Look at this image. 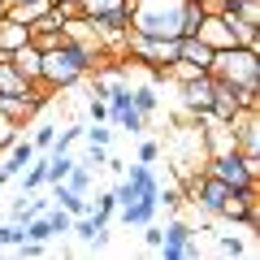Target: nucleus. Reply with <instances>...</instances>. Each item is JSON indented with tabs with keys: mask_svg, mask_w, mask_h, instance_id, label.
<instances>
[{
	"mask_svg": "<svg viewBox=\"0 0 260 260\" xmlns=\"http://www.w3.org/2000/svg\"><path fill=\"white\" fill-rule=\"evenodd\" d=\"M87 117H91V121H109V104L91 95V104H87Z\"/></svg>",
	"mask_w": 260,
	"mask_h": 260,
	"instance_id": "c85d7f7f",
	"label": "nucleus"
},
{
	"mask_svg": "<svg viewBox=\"0 0 260 260\" xmlns=\"http://www.w3.org/2000/svg\"><path fill=\"white\" fill-rule=\"evenodd\" d=\"M204 174H213V178H221L225 186H251L256 182V174L247 169V156H243L239 148H230V152H213V156L204 160Z\"/></svg>",
	"mask_w": 260,
	"mask_h": 260,
	"instance_id": "20e7f679",
	"label": "nucleus"
},
{
	"mask_svg": "<svg viewBox=\"0 0 260 260\" xmlns=\"http://www.w3.org/2000/svg\"><path fill=\"white\" fill-rule=\"evenodd\" d=\"M113 213H117V195H113V191H104V195H95V200H91V217L113 221Z\"/></svg>",
	"mask_w": 260,
	"mask_h": 260,
	"instance_id": "412c9836",
	"label": "nucleus"
},
{
	"mask_svg": "<svg viewBox=\"0 0 260 260\" xmlns=\"http://www.w3.org/2000/svg\"><path fill=\"white\" fill-rule=\"evenodd\" d=\"M44 217H48V225H52V234H70V225H74V217L65 213L61 204H56V208H48Z\"/></svg>",
	"mask_w": 260,
	"mask_h": 260,
	"instance_id": "5701e85b",
	"label": "nucleus"
},
{
	"mask_svg": "<svg viewBox=\"0 0 260 260\" xmlns=\"http://www.w3.org/2000/svg\"><path fill=\"white\" fill-rule=\"evenodd\" d=\"M113 195H117V208L121 204H135V200H156V195H160V178L152 174V165L139 160V165H130L126 182H121Z\"/></svg>",
	"mask_w": 260,
	"mask_h": 260,
	"instance_id": "39448f33",
	"label": "nucleus"
},
{
	"mask_svg": "<svg viewBox=\"0 0 260 260\" xmlns=\"http://www.w3.org/2000/svg\"><path fill=\"white\" fill-rule=\"evenodd\" d=\"M204 13H208V5H200V0H186V5H182V30H178V39L195 35V30H200V22H204Z\"/></svg>",
	"mask_w": 260,
	"mask_h": 260,
	"instance_id": "f3484780",
	"label": "nucleus"
},
{
	"mask_svg": "<svg viewBox=\"0 0 260 260\" xmlns=\"http://www.w3.org/2000/svg\"><path fill=\"white\" fill-rule=\"evenodd\" d=\"M156 156H160V143H156V139H143V143H139V160H143V165H152Z\"/></svg>",
	"mask_w": 260,
	"mask_h": 260,
	"instance_id": "cd10ccee",
	"label": "nucleus"
},
{
	"mask_svg": "<svg viewBox=\"0 0 260 260\" xmlns=\"http://www.w3.org/2000/svg\"><path fill=\"white\" fill-rule=\"evenodd\" d=\"M126 0H78V13L83 18H95V13H109V9H121Z\"/></svg>",
	"mask_w": 260,
	"mask_h": 260,
	"instance_id": "4be33fe9",
	"label": "nucleus"
},
{
	"mask_svg": "<svg viewBox=\"0 0 260 260\" xmlns=\"http://www.w3.org/2000/svg\"><path fill=\"white\" fill-rule=\"evenodd\" d=\"M70 234H78V239H83V243H91V247H104V243H109V221H100V217L83 213V217H74Z\"/></svg>",
	"mask_w": 260,
	"mask_h": 260,
	"instance_id": "9b49d317",
	"label": "nucleus"
},
{
	"mask_svg": "<svg viewBox=\"0 0 260 260\" xmlns=\"http://www.w3.org/2000/svg\"><path fill=\"white\" fill-rule=\"evenodd\" d=\"M39 56H44V52H39L35 44H22L18 52H9V61L18 65V70H22V74L30 78V83H39Z\"/></svg>",
	"mask_w": 260,
	"mask_h": 260,
	"instance_id": "4468645a",
	"label": "nucleus"
},
{
	"mask_svg": "<svg viewBox=\"0 0 260 260\" xmlns=\"http://www.w3.org/2000/svg\"><path fill=\"white\" fill-rule=\"evenodd\" d=\"M109 126H117V130H130V135H143V130H148V117H143V113L135 109V104H130V109L113 113V117H109Z\"/></svg>",
	"mask_w": 260,
	"mask_h": 260,
	"instance_id": "dca6fc26",
	"label": "nucleus"
},
{
	"mask_svg": "<svg viewBox=\"0 0 260 260\" xmlns=\"http://www.w3.org/2000/svg\"><path fill=\"white\" fill-rule=\"evenodd\" d=\"M0 5H26V0H0Z\"/></svg>",
	"mask_w": 260,
	"mask_h": 260,
	"instance_id": "c756f323",
	"label": "nucleus"
},
{
	"mask_svg": "<svg viewBox=\"0 0 260 260\" xmlns=\"http://www.w3.org/2000/svg\"><path fill=\"white\" fill-rule=\"evenodd\" d=\"M178 61H186V65H195V70H213V48L204 44L200 35H186V39H178Z\"/></svg>",
	"mask_w": 260,
	"mask_h": 260,
	"instance_id": "1a4fd4ad",
	"label": "nucleus"
},
{
	"mask_svg": "<svg viewBox=\"0 0 260 260\" xmlns=\"http://www.w3.org/2000/svg\"><path fill=\"white\" fill-rule=\"evenodd\" d=\"M208 74L221 78V83H234V87H260V52H251L243 44L221 48V52H213V70Z\"/></svg>",
	"mask_w": 260,
	"mask_h": 260,
	"instance_id": "f03ea898",
	"label": "nucleus"
},
{
	"mask_svg": "<svg viewBox=\"0 0 260 260\" xmlns=\"http://www.w3.org/2000/svg\"><path fill=\"white\" fill-rule=\"evenodd\" d=\"M243 87H234V83H221V78H213V109H208V117H217V121H230L234 113H243Z\"/></svg>",
	"mask_w": 260,
	"mask_h": 260,
	"instance_id": "6e6552de",
	"label": "nucleus"
},
{
	"mask_svg": "<svg viewBox=\"0 0 260 260\" xmlns=\"http://www.w3.org/2000/svg\"><path fill=\"white\" fill-rule=\"evenodd\" d=\"M130 100H135V109H139L143 117H152V113L160 109V95H156V87H130Z\"/></svg>",
	"mask_w": 260,
	"mask_h": 260,
	"instance_id": "6ab92c4d",
	"label": "nucleus"
},
{
	"mask_svg": "<svg viewBox=\"0 0 260 260\" xmlns=\"http://www.w3.org/2000/svg\"><path fill=\"white\" fill-rule=\"evenodd\" d=\"M178 91H182V109L191 121L208 117V109H213V74H195L186 78V83H178Z\"/></svg>",
	"mask_w": 260,
	"mask_h": 260,
	"instance_id": "423d86ee",
	"label": "nucleus"
},
{
	"mask_svg": "<svg viewBox=\"0 0 260 260\" xmlns=\"http://www.w3.org/2000/svg\"><path fill=\"white\" fill-rule=\"evenodd\" d=\"M186 0H130V30L152 39H178Z\"/></svg>",
	"mask_w": 260,
	"mask_h": 260,
	"instance_id": "f257e3e1",
	"label": "nucleus"
},
{
	"mask_svg": "<svg viewBox=\"0 0 260 260\" xmlns=\"http://www.w3.org/2000/svg\"><path fill=\"white\" fill-rule=\"evenodd\" d=\"M200 5H208V0H200Z\"/></svg>",
	"mask_w": 260,
	"mask_h": 260,
	"instance_id": "7c9ffc66",
	"label": "nucleus"
},
{
	"mask_svg": "<svg viewBox=\"0 0 260 260\" xmlns=\"http://www.w3.org/2000/svg\"><path fill=\"white\" fill-rule=\"evenodd\" d=\"M91 182H95V169L74 160V169L65 174V186H70V191H78V195H87V191H91Z\"/></svg>",
	"mask_w": 260,
	"mask_h": 260,
	"instance_id": "a211bd4d",
	"label": "nucleus"
},
{
	"mask_svg": "<svg viewBox=\"0 0 260 260\" xmlns=\"http://www.w3.org/2000/svg\"><path fill=\"white\" fill-rule=\"evenodd\" d=\"M195 234H200V230H195L191 221H182V217H169V221L160 225V247H156V251H160L165 260H195L200 251H204Z\"/></svg>",
	"mask_w": 260,
	"mask_h": 260,
	"instance_id": "7ed1b4c3",
	"label": "nucleus"
},
{
	"mask_svg": "<svg viewBox=\"0 0 260 260\" xmlns=\"http://www.w3.org/2000/svg\"><path fill=\"white\" fill-rule=\"evenodd\" d=\"M48 186V152L39 156L35 152V160L26 165V178H22V195H30V191H44Z\"/></svg>",
	"mask_w": 260,
	"mask_h": 260,
	"instance_id": "2eb2a0df",
	"label": "nucleus"
},
{
	"mask_svg": "<svg viewBox=\"0 0 260 260\" xmlns=\"http://www.w3.org/2000/svg\"><path fill=\"white\" fill-rule=\"evenodd\" d=\"M52 139H56V126H35V139H30V143H35V152H48Z\"/></svg>",
	"mask_w": 260,
	"mask_h": 260,
	"instance_id": "393cba45",
	"label": "nucleus"
},
{
	"mask_svg": "<svg viewBox=\"0 0 260 260\" xmlns=\"http://www.w3.org/2000/svg\"><path fill=\"white\" fill-rule=\"evenodd\" d=\"M195 35L204 39L213 52H221V48H234V44H239V26H234V22H225L221 13H204V22H200V30H195Z\"/></svg>",
	"mask_w": 260,
	"mask_h": 260,
	"instance_id": "0eeeda50",
	"label": "nucleus"
},
{
	"mask_svg": "<svg viewBox=\"0 0 260 260\" xmlns=\"http://www.w3.org/2000/svg\"><path fill=\"white\" fill-rule=\"evenodd\" d=\"M52 204H61L70 217H83V213H91V200H87V195H78V191H70L65 182H56V186H52Z\"/></svg>",
	"mask_w": 260,
	"mask_h": 260,
	"instance_id": "ddd939ff",
	"label": "nucleus"
},
{
	"mask_svg": "<svg viewBox=\"0 0 260 260\" xmlns=\"http://www.w3.org/2000/svg\"><path fill=\"white\" fill-rule=\"evenodd\" d=\"M22 44H30V26H26V22H13V18H5V13H0V56L18 52Z\"/></svg>",
	"mask_w": 260,
	"mask_h": 260,
	"instance_id": "f8f14e48",
	"label": "nucleus"
},
{
	"mask_svg": "<svg viewBox=\"0 0 260 260\" xmlns=\"http://www.w3.org/2000/svg\"><path fill=\"white\" fill-rule=\"evenodd\" d=\"M139 230H143V247L156 251V247H160V225H156V221H148V225H139Z\"/></svg>",
	"mask_w": 260,
	"mask_h": 260,
	"instance_id": "bb28decb",
	"label": "nucleus"
},
{
	"mask_svg": "<svg viewBox=\"0 0 260 260\" xmlns=\"http://www.w3.org/2000/svg\"><path fill=\"white\" fill-rule=\"evenodd\" d=\"M156 213H160V200H135V204H121L113 217H121V225H148V221H156Z\"/></svg>",
	"mask_w": 260,
	"mask_h": 260,
	"instance_id": "9d476101",
	"label": "nucleus"
},
{
	"mask_svg": "<svg viewBox=\"0 0 260 260\" xmlns=\"http://www.w3.org/2000/svg\"><path fill=\"white\" fill-rule=\"evenodd\" d=\"M78 139H83V126H65V130H56V139H52L48 152H52V156H56V152H70Z\"/></svg>",
	"mask_w": 260,
	"mask_h": 260,
	"instance_id": "aec40b11",
	"label": "nucleus"
},
{
	"mask_svg": "<svg viewBox=\"0 0 260 260\" xmlns=\"http://www.w3.org/2000/svg\"><path fill=\"white\" fill-rule=\"evenodd\" d=\"M217 251H221V256H247V247H243L239 239H230V234H221V239H217Z\"/></svg>",
	"mask_w": 260,
	"mask_h": 260,
	"instance_id": "a878e982",
	"label": "nucleus"
},
{
	"mask_svg": "<svg viewBox=\"0 0 260 260\" xmlns=\"http://www.w3.org/2000/svg\"><path fill=\"white\" fill-rule=\"evenodd\" d=\"M18 243H22V221L0 225V247H18Z\"/></svg>",
	"mask_w": 260,
	"mask_h": 260,
	"instance_id": "b1692460",
	"label": "nucleus"
}]
</instances>
